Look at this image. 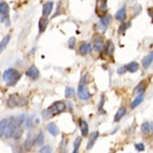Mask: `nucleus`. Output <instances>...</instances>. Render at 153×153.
Listing matches in <instances>:
<instances>
[{"label": "nucleus", "instance_id": "obj_12", "mask_svg": "<svg viewBox=\"0 0 153 153\" xmlns=\"http://www.w3.org/2000/svg\"><path fill=\"white\" fill-rule=\"evenodd\" d=\"M116 19L119 22H124L126 19V8L123 7L116 14Z\"/></svg>", "mask_w": 153, "mask_h": 153}, {"label": "nucleus", "instance_id": "obj_21", "mask_svg": "<svg viewBox=\"0 0 153 153\" xmlns=\"http://www.w3.org/2000/svg\"><path fill=\"white\" fill-rule=\"evenodd\" d=\"M114 51H115V46H114V43L111 42V41H108L105 48L106 54H107V55H108V56H111V55L114 53Z\"/></svg>", "mask_w": 153, "mask_h": 153}, {"label": "nucleus", "instance_id": "obj_25", "mask_svg": "<svg viewBox=\"0 0 153 153\" xmlns=\"http://www.w3.org/2000/svg\"><path fill=\"white\" fill-rule=\"evenodd\" d=\"M44 142V135L42 132H40V133L37 135V137L35 139V143L38 146H42Z\"/></svg>", "mask_w": 153, "mask_h": 153}, {"label": "nucleus", "instance_id": "obj_15", "mask_svg": "<svg viewBox=\"0 0 153 153\" xmlns=\"http://www.w3.org/2000/svg\"><path fill=\"white\" fill-rule=\"evenodd\" d=\"M79 128L83 136H87L88 135V124H87V122L81 119L79 121Z\"/></svg>", "mask_w": 153, "mask_h": 153}, {"label": "nucleus", "instance_id": "obj_8", "mask_svg": "<svg viewBox=\"0 0 153 153\" xmlns=\"http://www.w3.org/2000/svg\"><path fill=\"white\" fill-rule=\"evenodd\" d=\"M26 74L31 79H37L39 76H40V71L34 65H31L28 68V70L26 71Z\"/></svg>", "mask_w": 153, "mask_h": 153}, {"label": "nucleus", "instance_id": "obj_34", "mask_svg": "<svg viewBox=\"0 0 153 153\" xmlns=\"http://www.w3.org/2000/svg\"><path fill=\"white\" fill-rule=\"evenodd\" d=\"M135 149L138 151V152H143V151H144V144L142 143H136L135 145Z\"/></svg>", "mask_w": 153, "mask_h": 153}, {"label": "nucleus", "instance_id": "obj_30", "mask_svg": "<svg viewBox=\"0 0 153 153\" xmlns=\"http://www.w3.org/2000/svg\"><path fill=\"white\" fill-rule=\"evenodd\" d=\"M110 22H111V16L109 15L103 16V17H102V19H101L100 20L101 24H102L103 26H108V24L110 23Z\"/></svg>", "mask_w": 153, "mask_h": 153}, {"label": "nucleus", "instance_id": "obj_13", "mask_svg": "<svg viewBox=\"0 0 153 153\" xmlns=\"http://www.w3.org/2000/svg\"><path fill=\"white\" fill-rule=\"evenodd\" d=\"M98 136H99V132H92L91 135L89 137V140L87 142V149H91L92 148V147L95 144V141L97 140Z\"/></svg>", "mask_w": 153, "mask_h": 153}, {"label": "nucleus", "instance_id": "obj_5", "mask_svg": "<svg viewBox=\"0 0 153 153\" xmlns=\"http://www.w3.org/2000/svg\"><path fill=\"white\" fill-rule=\"evenodd\" d=\"M95 11L99 16H103L108 11V4L107 0H97L96 2V7Z\"/></svg>", "mask_w": 153, "mask_h": 153}, {"label": "nucleus", "instance_id": "obj_3", "mask_svg": "<svg viewBox=\"0 0 153 153\" xmlns=\"http://www.w3.org/2000/svg\"><path fill=\"white\" fill-rule=\"evenodd\" d=\"M27 103V100L26 98L21 97L17 94H13L9 96V99L7 100L8 106L13 108L15 107H22V106H25Z\"/></svg>", "mask_w": 153, "mask_h": 153}, {"label": "nucleus", "instance_id": "obj_20", "mask_svg": "<svg viewBox=\"0 0 153 153\" xmlns=\"http://www.w3.org/2000/svg\"><path fill=\"white\" fill-rule=\"evenodd\" d=\"M126 69H127V71H130V72H135V71H138L139 69V64L136 63V62H132L130 64H127L126 65Z\"/></svg>", "mask_w": 153, "mask_h": 153}, {"label": "nucleus", "instance_id": "obj_22", "mask_svg": "<svg viewBox=\"0 0 153 153\" xmlns=\"http://www.w3.org/2000/svg\"><path fill=\"white\" fill-rule=\"evenodd\" d=\"M143 100V94H140L137 96V97L134 100L132 101V103H131V108L132 109H134L135 108H136L137 106H139L140 103H142Z\"/></svg>", "mask_w": 153, "mask_h": 153}, {"label": "nucleus", "instance_id": "obj_14", "mask_svg": "<svg viewBox=\"0 0 153 153\" xmlns=\"http://www.w3.org/2000/svg\"><path fill=\"white\" fill-rule=\"evenodd\" d=\"M47 128H48V132L52 135H54V136L58 135L59 133V130L58 127L56 126V124L55 123H52V122L48 124Z\"/></svg>", "mask_w": 153, "mask_h": 153}, {"label": "nucleus", "instance_id": "obj_38", "mask_svg": "<svg viewBox=\"0 0 153 153\" xmlns=\"http://www.w3.org/2000/svg\"><path fill=\"white\" fill-rule=\"evenodd\" d=\"M31 124H32L31 119H27V121H26V127H27V128H29V127H31Z\"/></svg>", "mask_w": 153, "mask_h": 153}, {"label": "nucleus", "instance_id": "obj_24", "mask_svg": "<svg viewBox=\"0 0 153 153\" xmlns=\"http://www.w3.org/2000/svg\"><path fill=\"white\" fill-rule=\"evenodd\" d=\"M140 129H141V132L143 133L144 135H148L149 132L151 131V127H150V124L148 122H144L141 124L140 126Z\"/></svg>", "mask_w": 153, "mask_h": 153}, {"label": "nucleus", "instance_id": "obj_39", "mask_svg": "<svg viewBox=\"0 0 153 153\" xmlns=\"http://www.w3.org/2000/svg\"><path fill=\"white\" fill-rule=\"evenodd\" d=\"M150 127H151V131L153 132V123H152V124H151Z\"/></svg>", "mask_w": 153, "mask_h": 153}, {"label": "nucleus", "instance_id": "obj_1", "mask_svg": "<svg viewBox=\"0 0 153 153\" xmlns=\"http://www.w3.org/2000/svg\"><path fill=\"white\" fill-rule=\"evenodd\" d=\"M65 109H66V104L62 101H58L53 103L52 105H51L47 110L42 111V116L45 119H49L51 116L62 113L63 111H65Z\"/></svg>", "mask_w": 153, "mask_h": 153}, {"label": "nucleus", "instance_id": "obj_35", "mask_svg": "<svg viewBox=\"0 0 153 153\" xmlns=\"http://www.w3.org/2000/svg\"><path fill=\"white\" fill-rule=\"evenodd\" d=\"M126 30H127V24L123 23L122 25L119 26L118 32H119V34H122V33H124V31H126Z\"/></svg>", "mask_w": 153, "mask_h": 153}, {"label": "nucleus", "instance_id": "obj_23", "mask_svg": "<svg viewBox=\"0 0 153 153\" xmlns=\"http://www.w3.org/2000/svg\"><path fill=\"white\" fill-rule=\"evenodd\" d=\"M10 40H11V34H7L4 36V38L2 40L1 42V44H0V49H1V51H3L5 50V48H7L8 42H10Z\"/></svg>", "mask_w": 153, "mask_h": 153}, {"label": "nucleus", "instance_id": "obj_2", "mask_svg": "<svg viewBox=\"0 0 153 153\" xmlns=\"http://www.w3.org/2000/svg\"><path fill=\"white\" fill-rule=\"evenodd\" d=\"M3 80L9 86H14L20 79V73L14 68H9L6 70L3 73Z\"/></svg>", "mask_w": 153, "mask_h": 153}, {"label": "nucleus", "instance_id": "obj_31", "mask_svg": "<svg viewBox=\"0 0 153 153\" xmlns=\"http://www.w3.org/2000/svg\"><path fill=\"white\" fill-rule=\"evenodd\" d=\"M22 135H23V130H22L21 128L18 127L17 130L15 131V134H14L13 137L15 138V140H19V139L21 138Z\"/></svg>", "mask_w": 153, "mask_h": 153}, {"label": "nucleus", "instance_id": "obj_27", "mask_svg": "<svg viewBox=\"0 0 153 153\" xmlns=\"http://www.w3.org/2000/svg\"><path fill=\"white\" fill-rule=\"evenodd\" d=\"M81 142H82V139L81 137H78L75 140V142H74V151H73V153H78L79 152V146L81 144Z\"/></svg>", "mask_w": 153, "mask_h": 153}, {"label": "nucleus", "instance_id": "obj_6", "mask_svg": "<svg viewBox=\"0 0 153 153\" xmlns=\"http://www.w3.org/2000/svg\"><path fill=\"white\" fill-rule=\"evenodd\" d=\"M78 96L82 100H87L91 97L89 91H88L87 87H85V85L83 83H81V84L79 85V87H78Z\"/></svg>", "mask_w": 153, "mask_h": 153}, {"label": "nucleus", "instance_id": "obj_9", "mask_svg": "<svg viewBox=\"0 0 153 153\" xmlns=\"http://www.w3.org/2000/svg\"><path fill=\"white\" fill-rule=\"evenodd\" d=\"M53 3L52 2H47L46 3L43 4V7H42V14L43 17H47V16L50 15V14L51 13L53 9Z\"/></svg>", "mask_w": 153, "mask_h": 153}, {"label": "nucleus", "instance_id": "obj_11", "mask_svg": "<svg viewBox=\"0 0 153 153\" xmlns=\"http://www.w3.org/2000/svg\"><path fill=\"white\" fill-rule=\"evenodd\" d=\"M34 139L33 137V135L29 134L26 138V140L24 142V148H26V150H31L32 147L34 146Z\"/></svg>", "mask_w": 153, "mask_h": 153}, {"label": "nucleus", "instance_id": "obj_7", "mask_svg": "<svg viewBox=\"0 0 153 153\" xmlns=\"http://www.w3.org/2000/svg\"><path fill=\"white\" fill-rule=\"evenodd\" d=\"M10 8L9 6L5 2H2L0 3V13H1V22L6 23V20L9 21L8 19V14H9Z\"/></svg>", "mask_w": 153, "mask_h": 153}, {"label": "nucleus", "instance_id": "obj_28", "mask_svg": "<svg viewBox=\"0 0 153 153\" xmlns=\"http://www.w3.org/2000/svg\"><path fill=\"white\" fill-rule=\"evenodd\" d=\"M7 123H8V119H4L1 120V128H0V132H1V135H3L5 134V131L6 128H7Z\"/></svg>", "mask_w": 153, "mask_h": 153}, {"label": "nucleus", "instance_id": "obj_10", "mask_svg": "<svg viewBox=\"0 0 153 153\" xmlns=\"http://www.w3.org/2000/svg\"><path fill=\"white\" fill-rule=\"evenodd\" d=\"M153 62V51H152L148 56H146L143 59L142 64L144 68H148L150 67V65L152 64Z\"/></svg>", "mask_w": 153, "mask_h": 153}, {"label": "nucleus", "instance_id": "obj_37", "mask_svg": "<svg viewBox=\"0 0 153 153\" xmlns=\"http://www.w3.org/2000/svg\"><path fill=\"white\" fill-rule=\"evenodd\" d=\"M127 71V69H126V67H119L118 70H117V72H118V74L119 75H122L124 74V73H125Z\"/></svg>", "mask_w": 153, "mask_h": 153}, {"label": "nucleus", "instance_id": "obj_18", "mask_svg": "<svg viewBox=\"0 0 153 153\" xmlns=\"http://www.w3.org/2000/svg\"><path fill=\"white\" fill-rule=\"evenodd\" d=\"M48 25V19L46 18H41L39 22V31L40 33L44 32V31L47 28Z\"/></svg>", "mask_w": 153, "mask_h": 153}, {"label": "nucleus", "instance_id": "obj_16", "mask_svg": "<svg viewBox=\"0 0 153 153\" xmlns=\"http://www.w3.org/2000/svg\"><path fill=\"white\" fill-rule=\"evenodd\" d=\"M79 50L82 55H87L92 52V46L89 43H84L79 46Z\"/></svg>", "mask_w": 153, "mask_h": 153}, {"label": "nucleus", "instance_id": "obj_29", "mask_svg": "<svg viewBox=\"0 0 153 153\" xmlns=\"http://www.w3.org/2000/svg\"><path fill=\"white\" fill-rule=\"evenodd\" d=\"M75 95V90L72 88V87H67L66 91H65V96L66 98H68V99H71Z\"/></svg>", "mask_w": 153, "mask_h": 153}, {"label": "nucleus", "instance_id": "obj_17", "mask_svg": "<svg viewBox=\"0 0 153 153\" xmlns=\"http://www.w3.org/2000/svg\"><path fill=\"white\" fill-rule=\"evenodd\" d=\"M126 108H120L118 110V111L116 112V114L115 115V117H114V121L115 122H119L120 119L125 116L126 114Z\"/></svg>", "mask_w": 153, "mask_h": 153}, {"label": "nucleus", "instance_id": "obj_26", "mask_svg": "<svg viewBox=\"0 0 153 153\" xmlns=\"http://www.w3.org/2000/svg\"><path fill=\"white\" fill-rule=\"evenodd\" d=\"M146 88V84L143 82H142L140 84H139L137 87L135 88L134 94H138V95H140L141 93L145 90Z\"/></svg>", "mask_w": 153, "mask_h": 153}, {"label": "nucleus", "instance_id": "obj_32", "mask_svg": "<svg viewBox=\"0 0 153 153\" xmlns=\"http://www.w3.org/2000/svg\"><path fill=\"white\" fill-rule=\"evenodd\" d=\"M40 153H52V149L50 146H44L40 149Z\"/></svg>", "mask_w": 153, "mask_h": 153}, {"label": "nucleus", "instance_id": "obj_33", "mask_svg": "<svg viewBox=\"0 0 153 153\" xmlns=\"http://www.w3.org/2000/svg\"><path fill=\"white\" fill-rule=\"evenodd\" d=\"M75 42H76V40H75V37H71L68 40V47L69 48H75Z\"/></svg>", "mask_w": 153, "mask_h": 153}, {"label": "nucleus", "instance_id": "obj_19", "mask_svg": "<svg viewBox=\"0 0 153 153\" xmlns=\"http://www.w3.org/2000/svg\"><path fill=\"white\" fill-rule=\"evenodd\" d=\"M103 47H104V45H103V40L100 38L95 39L94 41V49L96 51H101L103 49Z\"/></svg>", "mask_w": 153, "mask_h": 153}, {"label": "nucleus", "instance_id": "obj_36", "mask_svg": "<svg viewBox=\"0 0 153 153\" xmlns=\"http://www.w3.org/2000/svg\"><path fill=\"white\" fill-rule=\"evenodd\" d=\"M24 121H25V115H20L17 119V122H18L19 125H22L24 123Z\"/></svg>", "mask_w": 153, "mask_h": 153}, {"label": "nucleus", "instance_id": "obj_4", "mask_svg": "<svg viewBox=\"0 0 153 153\" xmlns=\"http://www.w3.org/2000/svg\"><path fill=\"white\" fill-rule=\"evenodd\" d=\"M19 124L17 122V119H15L14 117H11L10 119H8L7 126L6 128L5 131V136L7 138L13 137L15 132L18 128Z\"/></svg>", "mask_w": 153, "mask_h": 153}]
</instances>
